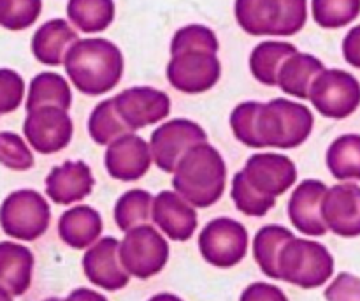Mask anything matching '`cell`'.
Wrapping results in <instances>:
<instances>
[{
	"label": "cell",
	"mask_w": 360,
	"mask_h": 301,
	"mask_svg": "<svg viewBox=\"0 0 360 301\" xmlns=\"http://www.w3.org/2000/svg\"><path fill=\"white\" fill-rule=\"evenodd\" d=\"M313 123L308 106L288 99H273L267 104L241 102L231 113L236 140L250 148H297L311 136Z\"/></svg>",
	"instance_id": "1"
},
{
	"label": "cell",
	"mask_w": 360,
	"mask_h": 301,
	"mask_svg": "<svg viewBox=\"0 0 360 301\" xmlns=\"http://www.w3.org/2000/svg\"><path fill=\"white\" fill-rule=\"evenodd\" d=\"M218 39L204 25H186L179 28L171 42V62L167 80L183 94H202L218 83L221 63L217 53Z\"/></svg>",
	"instance_id": "2"
},
{
	"label": "cell",
	"mask_w": 360,
	"mask_h": 301,
	"mask_svg": "<svg viewBox=\"0 0 360 301\" xmlns=\"http://www.w3.org/2000/svg\"><path fill=\"white\" fill-rule=\"evenodd\" d=\"M297 182V168L287 155L255 154L232 178L231 196L236 208L248 217H264L276 197Z\"/></svg>",
	"instance_id": "3"
},
{
	"label": "cell",
	"mask_w": 360,
	"mask_h": 301,
	"mask_svg": "<svg viewBox=\"0 0 360 301\" xmlns=\"http://www.w3.org/2000/svg\"><path fill=\"white\" fill-rule=\"evenodd\" d=\"M69 80L84 95H102L120 83L125 69L123 55L108 39H83L65 56Z\"/></svg>",
	"instance_id": "4"
},
{
	"label": "cell",
	"mask_w": 360,
	"mask_h": 301,
	"mask_svg": "<svg viewBox=\"0 0 360 301\" xmlns=\"http://www.w3.org/2000/svg\"><path fill=\"white\" fill-rule=\"evenodd\" d=\"M227 183V166L210 143L193 147L179 161L172 176L174 192L195 208H210L220 201Z\"/></svg>",
	"instance_id": "5"
},
{
	"label": "cell",
	"mask_w": 360,
	"mask_h": 301,
	"mask_svg": "<svg viewBox=\"0 0 360 301\" xmlns=\"http://www.w3.org/2000/svg\"><path fill=\"white\" fill-rule=\"evenodd\" d=\"M234 14L250 35H294L308 20V0H236Z\"/></svg>",
	"instance_id": "6"
},
{
	"label": "cell",
	"mask_w": 360,
	"mask_h": 301,
	"mask_svg": "<svg viewBox=\"0 0 360 301\" xmlns=\"http://www.w3.org/2000/svg\"><path fill=\"white\" fill-rule=\"evenodd\" d=\"M334 274V257L326 245L294 238L280 256V281L302 289H316Z\"/></svg>",
	"instance_id": "7"
},
{
	"label": "cell",
	"mask_w": 360,
	"mask_h": 301,
	"mask_svg": "<svg viewBox=\"0 0 360 301\" xmlns=\"http://www.w3.org/2000/svg\"><path fill=\"white\" fill-rule=\"evenodd\" d=\"M51 208L41 192L21 189L11 192L0 207V226L7 236L23 242L41 238L49 228Z\"/></svg>",
	"instance_id": "8"
},
{
	"label": "cell",
	"mask_w": 360,
	"mask_h": 301,
	"mask_svg": "<svg viewBox=\"0 0 360 301\" xmlns=\"http://www.w3.org/2000/svg\"><path fill=\"white\" fill-rule=\"evenodd\" d=\"M120 259L129 275L146 281L160 274L167 264V240L153 226L130 229L120 243Z\"/></svg>",
	"instance_id": "9"
},
{
	"label": "cell",
	"mask_w": 360,
	"mask_h": 301,
	"mask_svg": "<svg viewBox=\"0 0 360 301\" xmlns=\"http://www.w3.org/2000/svg\"><path fill=\"white\" fill-rule=\"evenodd\" d=\"M309 101L327 118H348L360 106V83L347 70L326 69L313 83Z\"/></svg>",
	"instance_id": "10"
},
{
	"label": "cell",
	"mask_w": 360,
	"mask_h": 301,
	"mask_svg": "<svg viewBox=\"0 0 360 301\" xmlns=\"http://www.w3.org/2000/svg\"><path fill=\"white\" fill-rule=\"evenodd\" d=\"M199 250L213 266L232 268L248 252V231L234 219H214L199 235Z\"/></svg>",
	"instance_id": "11"
},
{
	"label": "cell",
	"mask_w": 360,
	"mask_h": 301,
	"mask_svg": "<svg viewBox=\"0 0 360 301\" xmlns=\"http://www.w3.org/2000/svg\"><path fill=\"white\" fill-rule=\"evenodd\" d=\"M207 134L199 123L186 118L169 120L151 134L150 148L153 162L165 173H174L179 161L200 143H206Z\"/></svg>",
	"instance_id": "12"
},
{
	"label": "cell",
	"mask_w": 360,
	"mask_h": 301,
	"mask_svg": "<svg viewBox=\"0 0 360 301\" xmlns=\"http://www.w3.org/2000/svg\"><path fill=\"white\" fill-rule=\"evenodd\" d=\"M23 134L35 152L51 155L69 147L74 123L65 109L46 106L28 113L23 123Z\"/></svg>",
	"instance_id": "13"
},
{
	"label": "cell",
	"mask_w": 360,
	"mask_h": 301,
	"mask_svg": "<svg viewBox=\"0 0 360 301\" xmlns=\"http://www.w3.org/2000/svg\"><path fill=\"white\" fill-rule=\"evenodd\" d=\"M115 108L130 130L144 129L162 122L171 111V99L165 92L151 87H132L116 97Z\"/></svg>",
	"instance_id": "14"
},
{
	"label": "cell",
	"mask_w": 360,
	"mask_h": 301,
	"mask_svg": "<svg viewBox=\"0 0 360 301\" xmlns=\"http://www.w3.org/2000/svg\"><path fill=\"white\" fill-rule=\"evenodd\" d=\"M83 271L88 281L105 291H120L130 282L129 271L120 259V242L112 236L98 240L83 256Z\"/></svg>",
	"instance_id": "15"
},
{
	"label": "cell",
	"mask_w": 360,
	"mask_h": 301,
	"mask_svg": "<svg viewBox=\"0 0 360 301\" xmlns=\"http://www.w3.org/2000/svg\"><path fill=\"white\" fill-rule=\"evenodd\" d=\"M104 161L111 178L120 182H136L150 171L153 155L150 145L143 137L125 134L109 145Z\"/></svg>",
	"instance_id": "16"
},
{
	"label": "cell",
	"mask_w": 360,
	"mask_h": 301,
	"mask_svg": "<svg viewBox=\"0 0 360 301\" xmlns=\"http://www.w3.org/2000/svg\"><path fill=\"white\" fill-rule=\"evenodd\" d=\"M327 228L343 238L360 236V185L338 183L330 187L322 204Z\"/></svg>",
	"instance_id": "17"
},
{
	"label": "cell",
	"mask_w": 360,
	"mask_h": 301,
	"mask_svg": "<svg viewBox=\"0 0 360 301\" xmlns=\"http://www.w3.org/2000/svg\"><path fill=\"white\" fill-rule=\"evenodd\" d=\"M329 187L320 180H304L288 201V217L294 228L308 236H323L329 228L323 221L322 204Z\"/></svg>",
	"instance_id": "18"
},
{
	"label": "cell",
	"mask_w": 360,
	"mask_h": 301,
	"mask_svg": "<svg viewBox=\"0 0 360 301\" xmlns=\"http://www.w3.org/2000/svg\"><path fill=\"white\" fill-rule=\"evenodd\" d=\"M151 219L167 238L174 242H186L197 229V211L178 192L162 190L153 197Z\"/></svg>",
	"instance_id": "19"
},
{
	"label": "cell",
	"mask_w": 360,
	"mask_h": 301,
	"mask_svg": "<svg viewBox=\"0 0 360 301\" xmlns=\"http://www.w3.org/2000/svg\"><path fill=\"white\" fill-rule=\"evenodd\" d=\"M94 175L86 162L67 161L56 166L46 176V194L55 204H72L90 196Z\"/></svg>",
	"instance_id": "20"
},
{
	"label": "cell",
	"mask_w": 360,
	"mask_h": 301,
	"mask_svg": "<svg viewBox=\"0 0 360 301\" xmlns=\"http://www.w3.org/2000/svg\"><path fill=\"white\" fill-rule=\"evenodd\" d=\"M77 41L76 30L69 21L55 18L37 28L32 37V53L41 63L56 67L65 62L67 53Z\"/></svg>",
	"instance_id": "21"
},
{
	"label": "cell",
	"mask_w": 360,
	"mask_h": 301,
	"mask_svg": "<svg viewBox=\"0 0 360 301\" xmlns=\"http://www.w3.org/2000/svg\"><path fill=\"white\" fill-rule=\"evenodd\" d=\"M34 271V254L14 242L0 243V285L13 296H21L30 289Z\"/></svg>",
	"instance_id": "22"
},
{
	"label": "cell",
	"mask_w": 360,
	"mask_h": 301,
	"mask_svg": "<svg viewBox=\"0 0 360 301\" xmlns=\"http://www.w3.org/2000/svg\"><path fill=\"white\" fill-rule=\"evenodd\" d=\"M102 217L91 207L79 204L63 211L58 221V235L63 243L76 250L95 245L102 233Z\"/></svg>",
	"instance_id": "23"
},
{
	"label": "cell",
	"mask_w": 360,
	"mask_h": 301,
	"mask_svg": "<svg viewBox=\"0 0 360 301\" xmlns=\"http://www.w3.org/2000/svg\"><path fill=\"white\" fill-rule=\"evenodd\" d=\"M326 70L322 60L309 53L297 51L283 63L278 76V87L297 99H309L313 83Z\"/></svg>",
	"instance_id": "24"
},
{
	"label": "cell",
	"mask_w": 360,
	"mask_h": 301,
	"mask_svg": "<svg viewBox=\"0 0 360 301\" xmlns=\"http://www.w3.org/2000/svg\"><path fill=\"white\" fill-rule=\"evenodd\" d=\"M294 238V233L283 226L269 224L259 229L253 238V257L266 277L280 281V256Z\"/></svg>",
	"instance_id": "25"
},
{
	"label": "cell",
	"mask_w": 360,
	"mask_h": 301,
	"mask_svg": "<svg viewBox=\"0 0 360 301\" xmlns=\"http://www.w3.org/2000/svg\"><path fill=\"white\" fill-rule=\"evenodd\" d=\"M297 53L290 42L266 41L255 46L250 55V70L253 78L267 87H278V76L283 63Z\"/></svg>",
	"instance_id": "26"
},
{
	"label": "cell",
	"mask_w": 360,
	"mask_h": 301,
	"mask_svg": "<svg viewBox=\"0 0 360 301\" xmlns=\"http://www.w3.org/2000/svg\"><path fill=\"white\" fill-rule=\"evenodd\" d=\"M72 104V92L65 78L56 73H41L30 81L27 97V113L34 109L55 106L69 111Z\"/></svg>",
	"instance_id": "27"
},
{
	"label": "cell",
	"mask_w": 360,
	"mask_h": 301,
	"mask_svg": "<svg viewBox=\"0 0 360 301\" xmlns=\"http://www.w3.org/2000/svg\"><path fill=\"white\" fill-rule=\"evenodd\" d=\"M327 168L341 182H360V134H343L330 143Z\"/></svg>",
	"instance_id": "28"
},
{
	"label": "cell",
	"mask_w": 360,
	"mask_h": 301,
	"mask_svg": "<svg viewBox=\"0 0 360 301\" xmlns=\"http://www.w3.org/2000/svg\"><path fill=\"white\" fill-rule=\"evenodd\" d=\"M67 16L84 34L105 30L115 20L112 0H69Z\"/></svg>",
	"instance_id": "29"
},
{
	"label": "cell",
	"mask_w": 360,
	"mask_h": 301,
	"mask_svg": "<svg viewBox=\"0 0 360 301\" xmlns=\"http://www.w3.org/2000/svg\"><path fill=\"white\" fill-rule=\"evenodd\" d=\"M88 133L97 145H111L125 134H132V130L125 125L122 116L118 115L112 99L98 102L91 111L88 120Z\"/></svg>",
	"instance_id": "30"
},
{
	"label": "cell",
	"mask_w": 360,
	"mask_h": 301,
	"mask_svg": "<svg viewBox=\"0 0 360 301\" xmlns=\"http://www.w3.org/2000/svg\"><path fill=\"white\" fill-rule=\"evenodd\" d=\"M151 210H153V196L148 190H129L116 201V226H118L120 231L129 233L130 229L146 224L151 217Z\"/></svg>",
	"instance_id": "31"
},
{
	"label": "cell",
	"mask_w": 360,
	"mask_h": 301,
	"mask_svg": "<svg viewBox=\"0 0 360 301\" xmlns=\"http://www.w3.org/2000/svg\"><path fill=\"white\" fill-rule=\"evenodd\" d=\"M313 20L322 28H343L357 20L360 0H313Z\"/></svg>",
	"instance_id": "32"
},
{
	"label": "cell",
	"mask_w": 360,
	"mask_h": 301,
	"mask_svg": "<svg viewBox=\"0 0 360 301\" xmlns=\"http://www.w3.org/2000/svg\"><path fill=\"white\" fill-rule=\"evenodd\" d=\"M42 0H0V25L7 30H25L41 16Z\"/></svg>",
	"instance_id": "33"
},
{
	"label": "cell",
	"mask_w": 360,
	"mask_h": 301,
	"mask_svg": "<svg viewBox=\"0 0 360 301\" xmlns=\"http://www.w3.org/2000/svg\"><path fill=\"white\" fill-rule=\"evenodd\" d=\"M34 154L16 133H0V164L13 171H27L34 166Z\"/></svg>",
	"instance_id": "34"
},
{
	"label": "cell",
	"mask_w": 360,
	"mask_h": 301,
	"mask_svg": "<svg viewBox=\"0 0 360 301\" xmlns=\"http://www.w3.org/2000/svg\"><path fill=\"white\" fill-rule=\"evenodd\" d=\"M25 95V81L16 70L0 69V115L20 108Z\"/></svg>",
	"instance_id": "35"
},
{
	"label": "cell",
	"mask_w": 360,
	"mask_h": 301,
	"mask_svg": "<svg viewBox=\"0 0 360 301\" xmlns=\"http://www.w3.org/2000/svg\"><path fill=\"white\" fill-rule=\"evenodd\" d=\"M327 301H360V278L355 275L343 274L338 275L329 288L326 289Z\"/></svg>",
	"instance_id": "36"
},
{
	"label": "cell",
	"mask_w": 360,
	"mask_h": 301,
	"mask_svg": "<svg viewBox=\"0 0 360 301\" xmlns=\"http://www.w3.org/2000/svg\"><path fill=\"white\" fill-rule=\"evenodd\" d=\"M239 301H288L280 288L266 282H255L243 291Z\"/></svg>",
	"instance_id": "37"
},
{
	"label": "cell",
	"mask_w": 360,
	"mask_h": 301,
	"mask_svg": "<svg viewBox=\"0 0 360 301\" xmlns=\"http://www.w3.org/2000/svg\"><path fill=\"white\" fill-rule=\"evenodd\" d=\"M63 301H108V298L97 291H91V289H86V288H79L76 289V291L70 293V295Z\"/></svg>",
	"instance_id": "38"
},
{
	"label": "cell",
	"mask_w": 360,
	"mask_h": 301,
	"mask_svg": "<svg viewBox=\"0 0 360 301\" xmlns=\"http://www.w3.org/2000/svg\"><path fill=\"white\" fill-rule=\"evenodd\" d=\"M148 301H183V300L174 295H169V293H162V295L153 296V298H150Z\"/></svg>",
	"instance_id": "39"
},
{
	"label": "cell",
	"mask_w": 360,
	"mask_h": 301,
	"mask_svg": "<svg viewBox=\"0 0 360 301\" xmlns=\"http://www.w3.org/2000/svg\"><path fill=\"white\" fill-rule=\"evenodd\" d=\"M0 301H13V295L0 285Z\"/></svg>",
	"instance_id": "40"
},
{
	"label": "cell",
	"mask_w": 360,
	"mask_h": 301,
	"mask_svg": "<svg viewBox=\"0 0 360 301\" xmlns=\"http://www.w3.org/2000/svg\"><path fill=\"white\" fill-rule=\"evenodd\" d=\"M44 301H63V300H60V298H48V300H44Z\"/></svg>",
	"instance_id": "41"
}]
</instances>
